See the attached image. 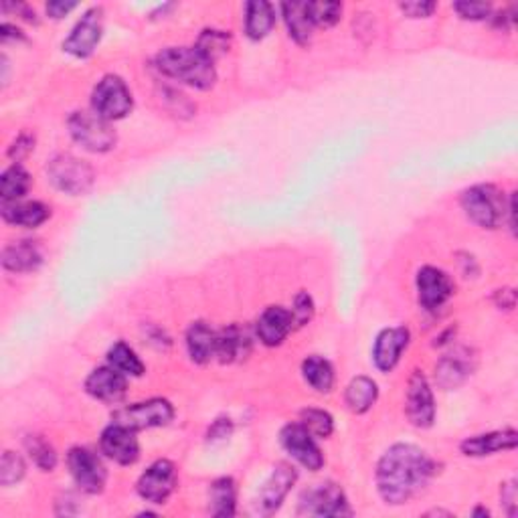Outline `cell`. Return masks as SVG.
<instances>
[{"mask_svg":"<svg viewBox=\"0 0 518 518\" xmlns=\"http://www.w3.org/2000/svg\"><path fill=\"white\" fill-rule=\"evenodd\" d=\"M468 351H457L456 354H447L438 363L436 377L438 383L444 389H452L462 385L472 375V363Z\"/></svg>","mask_w":518,"mask_h":518,"instance_id":"obj_21","label":"cell"},{"mask_svg":"<svg viewBox=\"0 0 518 518\" xmlns=\"http://www.w3.org/2000/svg\"><path fill=\"white\" fill-rule=\"evenodd\" d=\"M462 207L466 215L484 229H496L508 213L504 193L492 184H478L466 191L462 194Z\"/></svg>","mask_w":518,"mask_h":518,"instance_id":"obj_3","label":"cell"},{"mask_svg":"<svg viewBox=\"0 0 518 518\" xmlns=\"http://www.w3.org/2000/svg\"><path fill=\"white\" fill-rule=\"evenodd\" d=\"M176 488V468L173 462L158 460L140 476L138 492L152 504H163Z\"/></svg>","mask_w":518,"mask_h":518,"instance_id":"obj_10","label":"cell"},{"mask_svg":"<svg viewBox=\"0 0 518 518\" xmlns=\"http://www.w3.org/2000/svg\"><path fill=\"white\" fill-rule=\"evenodd\" d=\"M3 217L13 225L39 227L49 219V209L43 202H3Z\"/></svg>","mask_w":518,"mask_h":518,"instance_id":"obj_24","label":"cell"},{"mask_svg":"<svg viewBox=\"0 0 518 518\" xmlns=\"http://www.w3.org/2000/svg\"><path fill=\"white\" fill-rule=\"evenodd\" d=\"M379 389L377 383L369 377H356L346 389V405L353 413L369 411L377 401Z\"/></svg>","mask_w":518,"mask_h":518,"instance_id":"obj_28","label":"cell"},{"mask_svg":"<svg viewBox=\"0 0 518 518\" xmlns=\"http://www.w3.org/2000/svg\"><path fill=\"white\" fill-rule=\"evenodd\" d=\"M282 444L286 452L290 454L296 462H300L304 468L320 470L322 464H325V457H322L316 441H314V436L302 423H290V426L284 428Z\"/></svg>","mask_w":518,"mask_h":518,"instance_id":"obj_11","label":"cell"},{"mask_svg":"<svg viewBox=\"0 0 518 518\" xmlns=\"http://www.w3.org/2000/svg\"><path fill=\"white\" fill-rule=\"evenodd\" d=\"M235 513V484L231 478H221L211 486V514L233 516Z\"/></svg>","mask_w":518,"mask_h":518,"instance_id":"obj_31","label":"cell"},{"mask_svg":"<svg viewBox=\"0 0 518 518\" xmlns=\"http://www.w3.org/2000/svg\"><path fill=\"white\" fill-rule=\"evenodd\" d=\"M31 148H33V140L27 138V136H21V138L13 144V148H11V152H8V155L19 160V158H23L24 155H27Z\"/></svg>","mask_w":518,"mask_h":518,"instance_id":"obj_42","label":"cell"},{"mask_svg":"<svg viewBox=\"0 0 518 518\" xmlns=\"http://www.w3.org/2000/svg\"><path fill=\"white\" fill-rule=\"evenodd\" d=\"M101 39V8H91L75 24L71 35L65 39L63 49L73 57H89Z\"/></svg>","mask_w":518,"mask_h":518,"instance_id":"obj_13","label":"cell"},{"mask_svg":"<svg viewBox=\"0 0 518 518\" xmlns=\"http://www.w3.org/2000/svg\"><path fill=\"white\" fill-rule=\"evenodd\" d=\"M312 314H314L312 298L306 292H300L298 296H296V300H294V310H292L294 325H298V326L308 325L310 318H312Z\"/></svg>","mask_w":518,"mask_h":518,"instance_id":"obj_39","label":"cell"},{"mask_svg":"<svg viewBox=\"0 0 518 518\" xmlns=\"http://www.w3.org/2000/svg\"><path fill=\"white\" fill-rule=\"evenodd\" d=\"M516 444H518L516 431L513 429L494 431V433H486V436H476V438L466 439L462 444V452L472 457H482V456L503 452V449H514Z\"/></svg>","mask_w":518,"mask_h":518,"instance_id":"obj_20","label":"cell"},{"mask_svg":"<svg viewBox=\"0 0 518 518\" xmlns=\"http://www.w3.org/2000/svg\"><path fill=\"white\" fill-rule=\"evenodd\" d=\"M294 480H296L294 468H290L287 464H278L274 474H271L268 482L263 484V488L258 496V503H256V511L259 514L276 513L279 504H282V500L286 498L287 490H290V486L294 484Z\"/></svg>","mask_w":518,"mask_h":518,"instance_id":"obj_16","label":"cell"},{"mask_svg":"<svg viewBox=\"0 0 518 518\" xmlns=\"http://www.w3.org/2000/svg\"><path fill=\"white\" fill-rule=\"evenodd\" d=\"M71 476L78 486L88 494H99L106 484V470L99 457L88 447H73L67 456Z\"/></svg>","mask_w":518,"mask_h":518,"instance_id":"obj_8","label":"cell"},{"mask_svg":"<svg viewBox=\"0 0 518 518\" xmlns=\"http://www.w3.org/2000/svg\"><path fill=\"white\" fill-rule=\"evenodd\" d=\"M31 176L21 165H13L0 176V194L3 202H19L29 193Z\"/></svg>","mask_w":518,"mask_h":518,"instance_id":"obj_29","label":"cell"},{"mask_svg":"<svg viewBox=\"0 0 518 518\" xmlns=\"http://www.w3.org/2000/svg\"><path fill=\"white\" fill-rule=\"evenodd\" d=\"M401 11L410 16H429L436 11V5L433 3H403Z\"/></svg>","mask_w":518,"mask_h":518,"instance_id":"obj_40","label":"cell"},{"mask_svg":"<svg viewBox=\"0 0 518 518\" xmlns=\"http://www.w3.org/2000/svg\"><path fill=\"white\" fill-rule=\"evenodd\" d=\"M0 39L8 41V39H23V33L19 29L11 27V24H3V29H0Z\"/></svg>","mask_w":518,"mask_h":518,"instance_id":"obj_43","label":"cell"},{"mask_svg":"<svg viewBox=\"0 0 518 518\" xmlns=\"http://www.w3.org/2000/svg\"><path fill=\"white\" fill-rule=\"evenodd\" d=\"M308 14L312 19V24H318V27H333V24L341 19L343 5L341 3H308Z\"/></svg>","mask_w":518,"mask_h":518,"instance_id":"obj_36","label":"cell"},{"mask_svg":"<svg viewBox=\"0 0 518 518\" xmlns=\"http://www.w3.org/2000/svg\"><path fill=\"white\" fill-rule=\"evenodd\" d=\"M101 452H104L109 460H114L122 466H130L140 456L138 439L134 436V429L124 428L120 423L109 426L101 433Z\"/></svg>","mask_w":518,"mask_h":518,"instance_id":"obj_14","label":"cell"},{"mask_svg":"<svg viewBox=\"0 0 518 518\" xmlns=\"http://www.w3.org/2000/svg\"><path fill=\"white\" fill-rule=\"evenodd\" d=\"M27 449L33 457V462H35L41 470L51 472L55 468L57 454H55V449L51 447L49 441H45L43 438H39V436H31L27 439Z\"/></svg>","mask_w":518,"mask_h":518,"instance_id":"obj_33","label":"cell"},{"mask_svg":"<svg viewBox=\"0 0 518 518\" xmlns=\"http://www.w3.org/2000/svg\"><path fill=\"white\" fill-rule=\"evenodd\" d=\"M418 292L419 302L428 310H436L444 306L454 294V282L447 274L438 268H421L418 274Z\"/></svg>","mask_w":518,"mask_h":518,"instance_id":"obj_15","label":"cell"},{"mask_svg":"<svg viewBox=\"0 0 518 518\" xmlns=\"http://www.w3.org/2000/svg\"><path fill=\"white\" fill-rule=\"evenodd\" d=\"M276 24V13L274 6L266 0H253L248 5V13H245V33L253 41H259L274 29Z\"/></svg>","mask_w":518,"mask_h":518,"instance_id":"obj_25","label":"cell"},{"mask_svg":"<svg viewBox=\"0 0 518 518\" xmlns=\"http://www.w3.org/2000/svg\"><path fill=\"white\" fill-rule=\"evenodd\" d=\"M43 253L35 241H19L5 248L3 266L8 271H33L41 266Z\"/></svg>","mask_w":518,"mask_h":518,"instance_id":"obj_22","label":"cell"},{"mask_svg":"<svg viewBox=\"0 0 518 518\" xmlns=\"http://www.w3.org/2000/svg\"><path fill=\"white\" fill-rule=\"evenodd\" d=\"M410 344V330L399 328H387L377 336L375 348H372V361H375L377 369L389 372L401 359V353Z\"/></svg>","mask_w":518,"mask_h":518,"instance_id":"obj_17","label":"cell"},{"mask_svg":"<svg viewBox=\"0 0 518 518\" xmlns=\"http://www.w3.org/2000/svg\"><path fill=\"white\" fill-rule=\"evenodd\" d=\"M304 379L308 381V385L312 389L320 391V393H328L333 389L334 383V371L333 364L326 359H320V356H308L302 364Z\"/></svg>","mask_w":518,"mask_h":518,"instance_id":"obj_30","label":"cell"},{"mask_svg":"<svg viewBox=\"0 0 518 518\" xmlns=\"http://www.w3.org/2000/svg\"><path fill=\"white\" fill-rule=\"evenodd\" d=\"M433 474V462L423 449L397 444L387 449L377 466V488L387 504H403L426 486Z\"/></svg>","mask_w":518,"mask_h":518,"instance_id":"obj_1","label":"cell"},{"mask_svg":"<svg viewBox=\"0 0 518 518\" xmlns=\"http://www.w3.org/2000/svg\"><path fill=\"white\" fill-rule=\"evenodd\" d=\"M197 49L209 59V61L215 63V59L219 55H223L229 49V35H225L223 31H202Z\"/></svg>","mask_w":518,"mask_h":518,"instance_id":"obj_34","label":"cell"},{"mask_svg":"<svg viewBox=\"0 0 518 518\" xmlns=\"http://www.w3.org/2000/svg\"><path fill=\"white\" fill-rule=\"evenodd\" d=\"M302 513L314 516H344L351 514V508L344 498L341 486L333 482L318 484L316 488L304 492L302 496Z\"/></svg>","mask_w":518,"mask_h":518,"instance_id":"obj_9","label":"cell"},{"mask_svg":"<svg viewBox=\"0 0 518 518\" xmlns=\"http://www.w3.org/2000/svg\"><path fill=\"white\" fill-rule=\"evenodd\" d=\"M294 325L292 312H287L282 306H271L261 314L258 320L259 341L268 346H278L286 341Z\"/></svg>","mask_w":518,"mask_h":518,"instance_id":"obj_19","label":"cell"},{"mask_svg":"<svg viewBox=\"0 0 518 518\" xmlns=\"http://www.w3.org/2000/svg\"><path fill=\"white\" fill-rule=\"evenodd\" d=\"M24 476V462L21 456L14 452H5L3 462H0V484L3 486H11V484L19 482Z\"/></svg>","mask_w":518,"mask_h":518,"instance_id":"obj_37","label":"cell"},{"mask_svg":"<svg viewBox=\"0 0 518 518\" xmlns=\"http://www.w3.org/2000/svg\"><path fill=\"white\" fill-rule=\"evenodd\" d=\"M186 346L194 363L205 364L217 356V334L205 322H194L186 333Z\"/></svg>","mask_w":518,"mask_h":518,"instance_id":"obj_23","label":"cell"},{"mask_svg":"<svg viewBox=\"0 0 518 518\" xmlns=\"http://www.w3.org/2000/svg\"><path fill=\"white\" fill-rule=\"evenodd\" d=\"M108 361L116 371L124 372V375H132V377H140L144 372V364L142 361L136 356V353L126 343H118L108 353Z\"/></svg>","mask_w":518,"mask_h":518,"instance_id":"obj_32","label":"cell"},{"mask_svg":"<svg viewBox=\"0 0 518 518\" xmlns=\"http://www.w3.org/2000/svg\"><path fill=\"white\" fill-rule=\"evenodd\" d=\"M250 353V338L240 326H229L217 334V356L221 363H233Z\"/></svg>","mask_w":518,"mask_h":518,"instance_id":"obj_27","label":"cell"},{"mask_svg":"<svg viewBox=\"0 0 518 518\" xmlns=\"http://www.w3.org/2000/svg\"><path fill=\"white\" fill-rule=\"evenodd\" d=\"M91 108L104 120H120L132 109V93L118 75H106L91 96Z\"/></svg>","mask_w":518,"mask_h":518,"instance_id":"obj_4","label":"cell"},{"mask_svg":"<svg viewBox=\"0 0 518 518\" xmlns=\"http://www.w3.org/2000/svg\"><path fill=\"white\" fill-rule=\"evenodd\" d=\"M284 19L296 43L306 45L312 39V19L308 14V3H286L282 5Z\"/></svg>","mask_w":518,"mask_h":518,"instance_id":"obj_26","label":"cell"},{"mask_svg":"<svg viewBox=\"0 0 518 518\" xmlns=\"http://www.w3.org/2000/svg\"><path fill=\"white\" fill-rule=\"evenodd\" d=\"M158 71L186 86L197 89H209L215 83L213 61L201 53L197 47H171L156 57Z\"/></svg>","mask_w":518,"mask_h":518,"instance_id":"obj_2","label":"cell"},{"mask_svg":"<svg viewBox=\"0 0 518 518\" xmlns=\"http://www.w3.org/2000/svg\"><path fill=\"white\" fill-rule=\"evenodd\" d=\"M70 132L73 140L89 152H108L116 144V132L96 112H75L70 118Z\"/></svg>","mask_w":518,"mask_h":518,"instance_id":"obj_6","label":"cell"},{"mask_svg":"<svg viewBox=\"0 0 518 518\" xmlns=\"http://www.w3.org/2000/svg\"><path fill=\"white\" fill-rule=\"evenodd\" d=\"M454 8L457 14L470 21H484V19H488L492 13V6L488 3H468V0H464V3H456Z\"/></svg>","mask_w":518,"mask_h":518,"instance_id":"obj_38","label":"cell"},{"mask_svg":"<svg viewBox=\"0 0 518 518\" xmlns=\"http://www.w3.org/2000/svg\"><path fill=\"white\" fill-rule=\"evenodd\" d=\"M47 174L59 191L67 194H83L93 184V168L86 160L71 155H59L47 165Z\"/></svg>","mask_w":518,"mask_h":518,"instance_id":"obj_5","label":"cell"},{"mask_svg":"<svg viewBox=\"0 0 518 518\" xmlns=\"http://www.w3.org/2000/svg\"><path fill=\"white\" fill-rule=\"evenodd\" d=\"M173 405L165 399H150V401L136 403L114 413V423H120L130 429H148L166 426L173 419Z\"/></svg>","mask_w":518,"mask_h":518,"instance_id":"obj_7","label":"cell"},{"mask_svg":"<svg viewBox=\"0 0 518 518\" xmlns=\"http://www.w3.org/2000/svg\"><path fill=\"white\" fill-rule=\"evenodd\" d=\"M86 389L91 397L99 399V401H120L126 395V377L124 372L116 371L114 367H101L88 377Z\"/></svg>","mask_w":518,"mask_h":518,"instance_id":"obj_18","label":"cell"},{"mask_svg":"<svg viewBox=\"0 0 518 518\" xmlns=\"http://www.w3.org/2000/svg\"><path fill=\"white\" fill-rule=\"evenodd\" d=\"M78 6L75 3H63V0H53V3L47 5V13L53 16V19H61L70 11Z\"/></svg>","mask_w":518,"mask_h":518,"instance_id":"obj_41","label":"cell"},{"mask_svg":"<svg viewBox=\"0 0 518 518\" xmlns=\"http://www.w3.org/2000/svg\"><path fill=\"white\" fill-rule=\"evenodd\" d=\"M407 418L418 428H429L436 418L433 393L421 371H413L410 387H407Z\"/></svg>","mask_w":518,"mask_h":518,"instance_id":"obj_12","label":"cell"},{"mask_svg":"<svg viewBox=\"0 0 518 518\" xmlns=\"http://www.w3.org/2000/svg\"><path fill=\"white\" fill-rule=\"evenodd\" d=\"M302 426L308 429L314 438H328L334 429L333 418L322 410H304Z\"/></svg>","mask_w":518,"mask_h":518,"instance_id":"obj_35","label":"cell"}]
</instances>
